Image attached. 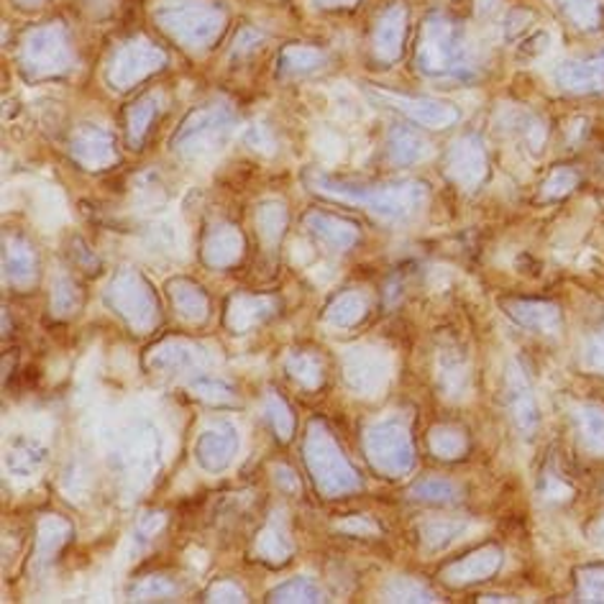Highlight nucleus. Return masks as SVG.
Instances as JSON below:
<instances>
[{
  "mask_svg": "<svg viewBox=\"0 0 604 604\" xmlns=\"http://www.w3.org/2000/svg\"><path fill=\"white\" fill-rule=\"evenodd\" d=\"M364 313H366L364 294L347 292L328 307V320L334 323V326H354V323L364 318Z\"/></svg>",
  "mask_w": 604,
  "mask_h": 604,
  "instance_id": "c756f323",
  "label": "nucleus"
},
{
  "mask_svg": "<svg viewBox=\"0 0 604 604\" xmlns=\"http://www.w3.org/2000/svg\"><path fill=\"white\" fill-rule=\"evenodd\" d=\"M192 387H196V392H200V398H205L211 402H228V400H231V390H228V387L223 382H215V379H211V377L198 379V382H192Z\"/></svg>",
  "mask_w": 604,
  "mask_h": 604,
  "instance_id": "a19ab883",
  "label": "nucleus"
},
{
  "mask_svg": "<svg viewBox=\"0 0 604 604\" xmlns=\"http://www.w3.org/2000/svg\"><path fill=\"white\" fill-rule=\"evenodd\" d=\"M347 377L358 392H374L385 382V364L372 351H354L347 356Z\"/></svg>",
  "mask_w": 604,
  "mask_h": 604,
  "instance_id": "412c9836",
  "label": "nucleus"
},
{
  "mask_svg": "<svg viewBox=\"0 0 604 604\" xmlns=\"http://www.w3.org/2000/svg\"><path fill=\"white\" fill-rule=\"evenodd\" d=\"M172 300H175L177 311L183 318L187 320H203L205 311H207V302L203 298V292L198 287H192L190 282H172L169 285Z\"/></svg>",
  "mask_w": 604,
  "mask_h": 604,
  "instance_id": "c85d7f7f",
  "label": "nucleus"
},
{
  "mask_svg": "<svg viewBox=\"0 0 604 604\" xmlns=\"http://www.w3.org/2000/svg\"><path fill=\"white\" fill-rule=\"evenodd\" d=\"M241 254V236L234 228H215L205 241V262L211 267H228Z\"/></svg>",
  "mask_w": 604,
  "mask_h": 604,
  "instance_id": "4be33fe9",
  "label": "nucleus"
},
{
  "mask_svg": "<svg viewBox=\"0 0 604 604\" xmlns=\"http://www.w3.org/2000/svg\"><path fill=\"white\" fill-rule=\"evenodd\" d=\"M581 362H584L589 372L604 374V320H602V326H596L592 334H589Z\"/></svg>",
  "mask_w": 604,
  "mask_h": 604,
  "instance_id": "e433bc0d",
  "label": "nucleus"
},
{
  "mask_svg": "<svg viewBox=\"0 0 604 604\" xmlns=\"http://www.w3.org/2000/svg\"><path fill=\"white\" fill-rule=\"evenodd\" d=\"M558 11L579 32H596L604 24L602 0H556Z\"/></svg>",
  "mask_w": 604,
  "mask_h": 604,
  "instance_id": "5701e85b",
  "label": "nucleus"
},
{
  "mask_svg": "<svg viewBox=\"0 0 604 604\" xmlns=\"http://www.w3.org/2000/svg\"><path fill=\"white\" fill-rule=\"evenodd\" d=\"M387 100L394 111L405 113L407 118H413V124L433 128V131H443V128H451L458 121L456 105L441 103V100L433 98H405V96H387L382 92L379 96Z\"/></svg>",
  "mask_w": 604,
  "mask_h": 604,
  "instance_id": "f8f14e48",
  "label": "nucleus"
},
{
  "mask_svg": "<svg viewBox=\"0 0 604 604\" xmlns=\"http://www.w3.org/2000/svg\"><path fill=\"white\" fill-rule=\"evenodd\" d=\"M236 451H239V436H236V428L228 426V423L207 428L196 445V456L205 471L228 469Z\"/></svg>",
  "mask_w": 604,
  "mask_h": 604,
  "instance_id": "2eb2a0df",
  "label": "nucleus"
},
{
  "mask_svg": "<svg viewBox=\"0 0 604 604\" xmlns=\"http://www.w3.org/2000/svg\"><path fill=\"white\" fill-rule=\"evenodd\" d=\"M259 228H262L264 236H272V241H277L279 236H282V228H285L282 205H277V203L264 205L262 213H259Z\"/></svg>",
  "mask_w": 604,
  "mask_h": 604,
  "instance_id": "58836bf2",
  "label": "nucleus"
},
{
  "mask_svg": "<svg viewBox=\"0 0 604 604\" xmlns=\"http://www.w3.org/2000/svg\"><path fill=\"white\" fill-rule=\"evenodd\" d=\"M234 124L236 116L228 105H203L185 118L172 147L183 156H205L223 147Z\"/></svg>",
  "mask_w": 604,
  "mask_h": 604,
  "instance_id": "423d86ee",
  "label": "nucleus"
},
{
  "mask_svg": "<svg viewBox=\"0 0 604 604\" xmlns=\"http://www.w3.org/2000/svg\"><path fill=\"white\" fill-rule=\"evenodd\" d=\"M407 41V9L402 3H387L374 21L372 47L377 60L398 62Z\"/></svg>",
  "mask_w": 604,
  "mask_h": 604,
  "instance_id": "9b49d317",
  "label": "nucleus"
},
{
  "mask_svg": "<svg viewBox=\"0 0 604 604\" xmlns=\"http://www.w3.org/2000/svg\"><path fill=\"white\" fill-rule=\"evenodd\" d=\"M390 596H394V602H433L436 600L428 589H423L418 584H410V581L402 589H400V584H392Z\"/></svg>",
  "mask_w": 604,
  "mask_h": 604,
  "instance_id": "79ce46f5",
  "label": "nucleus"
},
{
  "mask_svg": "<svg viewBox=\"0 0 604 604\" xmlns=\"http://www.w3.org/2000/svg\"><path fill=\"white\" fill-rule=\"evenodd\" d=\"M415 67L426 77H469L464 28L443 13H430L415 45Z\"/></svg>",
  "mask_w": 604,
  "mask_h": 604,
  "instance_id": "f03ea898",
  "label": "nucleus"
},
{
  "mask_svg": "<svg viewBox=\"0 0 604 604\" xmlns=\"http://www.w3.org/2000/svg\"><path fill=\"white\" fill-rule=\"evenodd\" d=\"M272 602H323V592L318 584L307 579H294L287 581V584L277 587L275 592L269 594Z\"/></svg>",
  "mask_w": 604,
  "mask_h": 604,
  "instance_id": "473e14b6",
  "label": "nucleus"
},
{
  "mask_svg": "<svg viewBox=\"0 0 604 604\" xmlns=\"http://www.w3.org/2000/svg\"><path fill=\"white\" fill-rule=\"evenodd\" d=\"M430 449L441 458H458L466 451V438L464 433H458V430L449 426L436 428L433 433H430Z\"/></svg>",
  "mask_w": 604,
  "mask_h": 604,
  "instance_id": "72a5a7b5",
  "label": "nucleus"
},
{
  "mask_svg": "<svg viewBox=\"0 0 604 604\" xmlns=\"http://www.w3.org/2000/svg\"><path fill=\"white\" fill-rule=\"evenodd\" d=\"M502 566V551L498 545H485V549L469 553V556L458 561L445 569V579L456 587L466 584H477V581H485L489 577L500 571Z\"/></svg>",
  "mask_w": 604,
  "mask_h": 604,
  "instance_id": "dca6fc26",
  "label": "nucleus"
},
{
  "mask_svg": "<svg viewBox=\"0 0 604 604\" xmlns=\"http://www.w3.org/2000/svg\"><path fill=\"white\" fill-rule=\"evenodd\" d=\"M305 228L336 251L349 249L351 243H356V236H358L356 226H351V223L336 218V215H323V213L307 215Z\"/></svg>",
  "mask_w": 604,
  "mask_h": 604,
  "instance_id": "aec40b11",
  "label": "nucleus"
},
{
  "mask_svg": "<svg viewBox=\"0 0 604 604\" xmlns=\"http://www.w3.org/2000/svg\"><path fill=\"white\" fill-rule=\"evenodd\" d=\"M577 596L581 602H604V564H589L577 571Z\"/></svg>",
  "mask_w": 604,
  "mask_h": 604,
  "instance_id": "2f4dec72",
  "label": "nucleus"
},
{
  "mask_svg": "<svg viewBox=\"0 0 604 604\" xmlns=\"http://www.w3.org/2000/svg\"><path fill=\"white\" fill-rule=\"evenodd\" d=\"M428 154V143L423 141L420 134L410 131V128H394L390 136V160L400 167H407V164H418L420 160H426Z\"/></svg>",
  "mask_w": 604,
  "mask_h": 604,
  "instance_id": "b1692460",
  "label": "nucleus"
},
{
  "mask_svg": "<svg viewBox=\"0 0 604 604\" xmlns=\"http://www.w3.org/2000/svg\"><path fill=\"white\" fill-rule=\"evenodd\" d=\"M462 530H464V525H430V528H426V536H428V541L438 549V545L451 543V538L456 533H462Z\"/></svg>",
  "mask_w": 604,
  "mask_h": 604,
  "instance_id": "c03bdc74",
  "label": "nucleus"
},
{
  "mask_svg": "<svg viewBox=\"0 0 604 604\" xmlns=\"http://www.w3.org/2000/svg\"><path fill=\"white\" fill-rule=\"evenodd\" d=\"M108 305L134 328H151L156 323V300L149 285L134 272H121L105 292Z\"/></svg>",
  "mask_w": 604,
  "mask_h": 604,
  "instance_id": "1a4fd4ad",
  "label": "nucleus"
},
{
  "mask_svg": "<svg viewBox=\"0 0 604 604\" xmlns=\"http://www.w3.org/2000/svg\"><path fill=\"white\" fill-rule=\"evenodd\" d=\"M75 62L70 34L60 24L36 26L24 36L21 45V70L28 77L64 75Z\"/></svg>",
  "mask_w": 604,
  "mask_h": 604,
  "instance_id": "39448f33",
  "label": "nucleus"
},
{
  "mask_svg": "<svg viewBox=\"0 0 604 604\" xmlns=\"http://www.w3.org/2000/svg\"><path fill=\"white\" fill-rule=\"evenodd\" d=\"M326 62V54L315 47H287L282 56H279V67H282L285 75H307V72H315L323 67Z\"/></svg>",
  "mask_w": 604,
  "mask_h": 604,
  "instance_id": "a878e982",
  "label": "nucleus"
},
{
  "mask_svg": "<svg viewBox=\"0 0 604 604\" xmlns=\"http://www.w3.org/2000/svg\"><path fill=\"white\" fill-rule=\"evenodd\" d=\"M596 536H600V538H602V541H604V517H602V520H600V523H596Z\"/></svg>",
  "mask_w": 604,
  "mask_h": 604,
  "instance_id": "8fccbe9b",
  "label": "nucleus"
},
{
  "mask_svg": "<svg viewBox=\"0 0 604 604\" xmlns=\"http://www.w3.org/2000/svg\"><path fill=\"white\" fill-rule=\"evenodd\" d=\"M164 64H167L164 49L156 47L154 41L143 39V36H136V39L124 41V45L113 52L111 62H108L105 77L113 90H128L141 80H147L154 72H160Z\"/></svg>",
  "mask_w": 604,
  "mask_h": 604,
  "instance_id": "0eeeda50",
  "label": "nucleus"
},
{
  "mask_svg": "<svg viewBox=\"0 0 604 604\" xmlns=\"http://www.w3.org/2000/svg\"><path fill=\"white\" fill-rule=\"evenodd\" d=\"M262 41V34L254 32V28H243V32L236 36V41H234V52L236 54H243V52H251L254 49V45H259Z\"/></svg>",
  "mask_w": 604,
  "mask_h": 604,
  "instance_id": "49530a36",
  "label": "nucleus"
},
{
  "mask_svg": "<svg viewBox=\"0 0 604 604\" xmlns=\"http://www.w3.org/2000/svg\"><path fill=\"white\" fill-rule=\"evenodd\" d=\"M267 420L272 423V428L277 430V436L282 438V441H287V438L292 436V415H290V410H287V405H285L282 400L269 398V402H267Z\"/></svg>",
  "mask_w": 604,
  "mask_h": 604,
  "instance_id": "4c0bfd02",
  "label": "nucleus"
},
{
  "mask_svg": "<svg viewBox=\"0 0 604 604\" xmlns=\"http://www.w3.org/2000/svg\"><path fill=\"white\" fill-rule=\"evenodd\" d=\"M315 190L320 196L343 200V203L364 205L369 211L385 215V218H407L426 205L428 190L423 183H387V185H362L341 183L334 177H313Z\"/></svg>",
  "mask_w": 604,
  "mask_h": 604,
  "instance_id": "f257e3e1",
  "label": "nucleus"
},
{
  "mask_svg": "<svg viewBox=\"0 0 604 604\" xmlns=\"http://www.w3.org/2000/svg\"><path fill=\"white\" fill-rule=\"evenodd\" d=\"M509 318L520 323L523 328L541 330V334H551L561 326V313L556 305L543 300H507L502 302Z\"/></svg>",
  "mask_w": 604,
  "mask_h": 604,
  "instance_id": "a211bd4d",
  "label": "nucleus"
},
{
  "mask_svg": "<svg viewBox=\"0 0 604 604\" xmlns=\"http://www.w3.org/2000/svg\"><path fill=\"white\" fill-rule=\"evenodd\" d=\"M5 275L16 285H24L34 277V254L21 241L9 243V251H5Z\"/></svg>",
  "mask_w": 604,
  "mask_h": 604,
  "instance_id": "7c9ffc66",
  "label": "nucleus"
},
{
  "mask_svg": "<svg viewBox=\"0 0 604 604\" xmlns=\"http://www.w3.org/2000/svg\"><path fill=\"white\" fill-rule=\"evenodd\" d=\"M287 369H290L298 379H305L307 385H318L320 379V366L313 356H294L292 362L287 364Z\"/></svg>",
  "mask_w": 604,
  "mask_h": 604,
  "instance_id": "ea45409f",
  "label": "nucleus"
},
{
  "mask_svg": "<svg viewBox=\"0 0 604 604\" xmlns=\"http://www.w3.org/2000/svg\"><path fill=\"white\" fill-rule=\"evenodd\" d=\"M556 83L561 90L577 92V96L604 92V52L564 62L556 70Z\"/></svg>",
  "mask_w": 604,
  "mask_h": 604,
  "instance_id": "ddd939ff",
  "label": "nucleus"
},
{
  "mask_svg": "<svg viewBox=\"0 0 604 604\" xmlns=\"http://www.w3.org/2000/svg\"><path fill=\"white\" fill-rule=\"evenodd\" d=\"M70 151L83 167L103 169L108 164L116 162V143L113 136L100 126H80L72 136Z\"/></svg>",
  "mask_w": 604,
  "mask_h": 604,
  "instance_id": "4468645a",
  "label": "nucleus"
},
{
  "mask_svg": "<svg viewBox=\"0 0 604 604\" xmlns=\"http://www.w3.org/2000/svg\"><path fill=\"white\" fill-rule=\"evenodd\" d=\"M196 362H198V354L192 347H187V343H167V347L154 351L151 366L167 374H179L190 369V366H196Z\"/></svg>",
  "mask_w": 604,
  "mask_h": 604,
  "instance_id": "bb28decb",
  "label": "nucleus"
},
{
  "mask_svg": "<svg viewBox=\"0 0 604 604\" xmlns=\"http://www.w3.org/2000/svg\"><path fill=\"white\" fill-rule=\"evenodd\" d=\"M154 18L187 49H211L226 32V9L207 0H169L156 9Z\"/></svg>",
  "mask_w": 604,
  "mask_h": 604,
  "instance_id": "7ed1b4c3",
  "label": "nucleus"
},
{
  "mask_svg": "<svg viewBox=\"0 0 604 604\" xmlns=\"http://www.w3.org/2000/svg\"><path fill=\"white\" fill-rule=\"evenodd\" d=\"M175 592V587L169 584V581H164V579H147L143 584H139L134 589V596L136 600H151V596H167Z\"/></svg>",
  "mask_w": 604,
  "mask_h": 604,
  "instance_id": "37998d69",
  "label": "nucleus"
},
{
  "mask_svg": "<svg viewBox=\"0 0 604 604\" xmlns=\"http://www.w3.org/2000/svg\"><path fill=\"white\" fill-rule=\"evenodd\" d=\"M364 443L366 453H369V462L382 474L402 477V474L413 469V445H410L405 428H400L398 423H379V426H372L366 430Z\"/></svg>",
  "mask_w": 604,
  "mask_h": 604,
  "instance_id": "6e6552de",
  "label": "nucleus"
},
{
  "mask_svg": "<svg viewBox=\"0 0 604 604\" xmlns=\"http://www.w3.org/2000/svg\"><path fill=\"white\" fill-rule=\"evenodd\" d=\"M445 169L456 185L474 190L487 177V151L479 136L466 134L458 141L451 143L449 156H445Z\"/></svg>",
  "mask_w": 604,
  "mask_h": 604,
  "instance_id": "9d476101",
  "label": "nucleus"
},
{
  "mask_svg": "<svg viewBox=\"0 0 604 604\" xmlns=\"http://www.w3.org/2000/svg\"><path fill=\"white\" fill-rule=\"evenodd\" d=\"M507 407L513 413V420L520 428V433H533L538 428V405L533 392H530L528 379H525L520 366L515 364L507 369Z\"/></svg>",
  "mask_w": 604,
  "mask_h": 604,
  "instance_id": "f3484780",
  "label": "nucleus"
},
{
  "mask_svg": "<svg viewBox=\"0 0 604 604\" xmlns=\"http://www.w3.org/2000/svg\"><path fill=\"white\" fill-rule=\"evenodd\" d=\"M320 9H354L358 0H315Z\"/></svg>",
  "mask_w": 604,
  "mask_h": 604,
  "instance_id": "de8ad7c7",
  "label": "nucleus"
},
{
  "mask_svg": "<svg viewBox=\"0 0 604 604\" xmlns=\"http://www.w3.org/2000/svg\"><path fill=\"white\" fill-rule=\"evenodd\" d=\"M13 3L21 5V9H36V5H41L45 0H13Z\"/></svg>",
  "mask_w": 604,
  "mask_h": 604,
  "instance_id": "09e8293b",
  "label": "nucleus"
},
{
  "mask_svg": "<svg viewBox=\"0 0 604 604\" xmlns=\"http://www.w3.org/2000/svg\"><path fill=\"white\" fill-rule=\"evenodd\" d=\"M410 494H413L415 500H426V502H453L458 500L462 489L443 479H426L420 481V485H415Z\"/></svg>",
  "mask_w": 604,
  "mask_h": 604,
  "instance_id": "f704fd0d",
  "label": "nucleus"
},
{
  "mask_svg": "<svg viewBox=\"0 0 604 604\" xmlns=\"http://www.w3.org/2000/svg\"><path fill=\"white\" fill-rule=\"evenodd\" d=\"M577 426L581 443H584L587 451L602 456L604 453V410L596 405H584L577 413Z\"/></svg>",
  "mask_w": 604,
  "mask_h": 604,
  "instance_id": "393cba45",
  "label": "nucleus"
},
{
  "mask_svg": "<svg viewBox=\"0 0 604 604\" xmlns=\"http://www.w3.org/2000/svg\"><path fill=\"white\" fill-rule=\"evenodd\" d=\"M579 185V175L569 167H558L551 172V177L543 183V192L541 198L543 200H561L566 198L574 187Z\"/></svg>",
  "mask_w": 604,
  "mask_h": 604,
  "instance_id": "c9c22d12",
  "label": "nucleus"
},
{
  "mask_svg": "<svg viewBox=\"0 0 604 604\" xmlns=\"http://www.w3.org/2000/svg\"><path fill=\"white\" fill-rule=\"evenodd\" d=\"M305 462L311 469L315 485L326 498H336V494L354 492L362 487L356 471L351 469L343 453L338 451V445L323 423H313V428L307 430L305 441Z\"/></svg>",
  "mask_w": 604,
  "mask_h": 604,
  "instance_id": "20e7f679",
  "label": "nucleus"
},
{
  "mask_svg": "<svg viewBox=\"0 0 604 604\" xmlns=\"http://www.w3.org/2000/svg\"><path fill=\"white\" fill-rule=\"evenodd\" d=\"M207 596H211V602H243V594L234 584H228V581L215 584Z\"/></svg>",
  "mask_w": 604,
  "mask_h": 604,
  "instance_id": "a18cd8bd",
  "label": "nucleus"
},
{
  "mask_svg": "<svg viewBox=\"0 0 604 604\" xmlns=\"http://www.w3.org/2000/svg\"><path fill=\"white\" fill-rule=\"evenodd\" d=\"M160 98L143 96L134 100L126 111V141L134 151L141 149V143L147 141L151 128H154L156 118H160Z\"/></svg>",
  "mask_w": 604,
  "mask_h": 604,
  "instance_id": "6ab92c4d",
  "label": "nucleus"
},
{
  "mask_svg": "<svg viewBox=\"0 0 604 604\" xmlns=\"http://www.w3.org/2000/svg\"><path fill=\"white\" fill-rule=\"evenodd\" d=\"M269 315V302L259 298H234L231 307H228L226 320L231 323L236 330H247L254 323L264 320Z\"/></svg>",
  "mask_w": 604,
  "mask_h": 604,
  "instance_id": "cd10ccee",
  "label": "nucleus"
}]
</instances>
